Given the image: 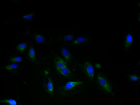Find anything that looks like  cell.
<instances>
[{"mask_svg":"<svg viewBox=\"0 0 140 105\" xmlns=\"http://www.w3.org/2000/svg\"><path fill=\"white\" fill-rule=\"evenodd\" d=\"M47 89L48 92L50 94H51L53 93L54 87L53 84L52 83L51 79L49 78H48V82L47 84Z\"/></svg>","mask_w":140,"mask_h":105,"instance_id":"cell-9","label":"cell"},{"mask_svg":"<svg viewBox=\"0 0 140 105\" xmlns=\"http://www.w3.org/2000/svg\"><path fill=\"white\" fill-rule=\"evenodd\" d=\"M28 56L30 60L31 61L35 62V51L33 47H31L29 50Z\"/></svg>","mask_w":140,"mask_h":105,"instance_id":"cell-8","label":"cell"},{"mask_svg":"<svg viewBox=\"0 0 140 105\" xmlns=\"http://www.w3.org/2000/svg\"><path fill=\"white\" fill-rule=\"evenodd\" d=\"M0 103H5L10 105H17L16 101L12 99H5L0 101Z\"/></svg>","mask_w":140,"mask_h":105,"instance_id":"cell-10","label":"cell"},{"mask_svg":"<svg viewBox=\"0 0 140 105\" xmlns=\"http://www.w3.org/2000/svg\"><path fill=\"white\" fill-rule=\"evenodd\" d=\"M84 68L86 74L90 78L93 79L94 78V67L89 62L86 61L84 63Z\"/></svg>","mask_w":140,"mask_h":105,"instance_id":"cell-2","label":"cell"},{"mask_svg":"<svg viewBox=\"0 0 140 105\" xmlns=\"http://www.w3.org/2000/svg\"><path fill=\"white\" fill-rule=\"evenodd\" d=\"M131 80L132 81H136L139 79V78L135 75H132L130 77Z\"/></svg>","mask_w":140,"mask_h":105,"instance_id":"cell-17","label":"cell"},{"mask_svg":"<svg viewBox=\"0 0 140 105\" xmlns=\"http://www.w3.org/2000/svg\"><path fill=\"white\" fill-rule=\"evenodd\" d=\"M57 71L59 73L67 77H70L71 75V72L68 67H64Z\"/></svg>","mask_w":140,"mask_h":105,"instance_id":"cell-5","label":"cell"},{"mask_svg":"<svg viewBox=\"0 0 140 105\" xmlns=\"http://www.w3.org/2000/svg\"><path fill=\"white\" fill-rule=\"evenodd\" d=\"M98 83L101 87L108 92L111 93L112 91L111 88L105 79L100 75L97 76Z\"/></svg>","mask_w":140,"mask_h":105,"instance_id":"cell-1","label":"cell"},{"mask_svg":"<svg viewBox=\"0 0 140 105\" xmlns=\"http://www.w3.org/2000/svg\"><path fill=\"white\" fill-rule=\"evenodd\" d=\"M73 38V37L72 35H68L65 37V39L67 41H70L72 40Z\"/></svg>","mask_w":140,"mask_h":105,"instance_id":"cell-18","label":"cell"},{"mask_svg":"<svg viewBox=\"0 0 140 105\" xmlns=\"http://www.w3.org/2000/svg\"><path fill=\"white\" fill-rule=\"evenodd\" d=\"M61 53L63 57L67 61H69L71 59V55L70 52L66 49L63 48L61 50Z\"/></svg>","mask_w":140,"mask_h":105,"instance_id":"cell-7","label":"cell"},{"mask_svg":"<svg viewBox=\"0 0 140 105\" xmlns=\"http://www.w3.org/2000/svg\"><path fill=\"white\" fill-rule=\"evenodd\" d=\"M27 46V44L26 43H22V44H19L17 47V49L19 52H23L25 51Z\"/></svg>","mask_w":140,"mask_h":105,"instance_id":"cell-12","label":"cell"},{"mask_svg":"<svg viewBox=\"0 0 140 105\" xmlns=\"http://www.w3.org/2000/svg\"><path fill=\"white\" fill-rule=\"evenodd\" d=\"M19 67V65L18 64H13L7 65L5 67V69L9 70H10L13 69H16L18 68Z\"/></svg>","mask_w":140,"mask_h":105,"instance_id":"cell-13","label":"cell"},{"mask_svg":"<svg viewBox=\"0 0 140 105\" xmlns=\"http://www.w3.org/2000/svg\"><path fill=\"white\" fill-rule=\"evenodd\" d=\"M55 63L56 68L57 70L64 67H67L66 62L62 59L59 57L56 58Z\"/></svg>","mask_w":140,"mask_h":105,"instance_id":"cell-3","label":"cell"},{"mask_svg":"<svg viewBox=\"0 0 140 105\" xmlns=\"http://www.w3.org/2000/svg\"><path fill=\"white\" fill-rule=\"evenodd\" d=\"M133 41V38L132 35L130 34L127 35L125 42V46L126 48L130 47Z\"/></svg>","mask_w":140,"mask_h":105,"instance_id":"cell-6","label":"cell"},{"mask_svg":"<svg viewBox=\"0 0 140 105\" xmlns=\"http://www.w3.org/2000/svg\"><path fill=\"white\" fill-rule=\"evenodd\" d=\"M35 40L37 42L39 43H42L44 42V39L41 35H37L35 37Z\"/></svg>","mask_w":140,"mask_h":105,"instance_id":"cell-14","label":"cell"},{"mask_svg":"<svg viewBox=\"0 0 140 105\" xmlns=\"http://www.w3.org/2000/svg\"><path fill=\"white\" fill-rule=\"evenodd\" d=\"M33 18V14H30L24 16L22 17V18L24 20H29L32 19Z\"/></svg>","mask_w":140,"mask_h":105,"instance_id":"cell-16","label":"cell"},{"mask_svg":"<svg viewBox=\"0 0 140 105\" xmlns=\"http://www.w3.org/2000/svg\"><path fill=\"white\" fill-rule=\"evenodd\" d=\"M87 39L83 37H78L76 40L73 42V44H78L81 43L85 42L87 41Z\"/></svg>","mask_w":140,"mask_h":105,"instance_id":"cell-11","label":"cell"},{"mask_svg":"<svg viewBox=\"0 0 140 105\" xmlns=\"http://www.w3.org/2000/svg\"><path fill=\"white\" fill-rule=\"evenodd\" d=\"M22 58L19 57H13L11 58L10 61L12 62H20L22 61Z\"/></svg>","mask_w":140,"mask_h":105,"instance_id":"cell-15","label":"cell"},{"mask_svg":"<svg viewBox=\"0 0 140 105\" xmlns=\"http://www.w3.org/2000/svg\"><path fill=\"white\" fill-rule=\"evenodd\" d=\"M83 82L81 81H70L67 82L64 88L65 90H71L76 86L83 84Z\"/></svg>","mask_w":140,"mask_h":105,"instance_id":"cell-4","label":"cell"}]
</instances>
